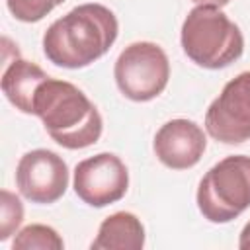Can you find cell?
I'll use <instances>...</instances> for the list:
<instances>
[{
	"label": "cell",
	"mask_w": 250,
	"mask_h": 250,
	"mask_svg": "<svg viewBox=\"0 0 250 250\" xmlns=\"http://www.w3.org/2000/svg\"><path fill=\"white\" fill-rule=\"evenodd\" d=\"M117 33V18L107 6L80 4L47 27L43 53L57 66L84 68L111 49Z\"/></svg>",
	"instance_id": "obj_1"
},
{
	"label": "cell",
	"mask_w": 250,
	"mask_h": 250,
	"mask_svg": "<svg viewBox=\"0 0 250 250\" xmlns=\"http://www.w3.org/2000/svg\"><path fill=\"white\" fill-rule=\"evenodd\" d=\"M33 115H37L49 137L68 148H86L102 137L104 121L90 98L72 82L47 78L39 84L33 98Z\"/></svg>",
	"instance_id": "obj_2"
},
{
	"label": "cell",
	"mask_w": 250,
	"mask_h": 250,
	"mask_svg": "<svg viewBox=\"0 0 250 250\" xmlns=\"http://www.w3.org/2000/svg\"><path fill=\"white\" fill-rule=\"evenodd\" d=\"M180 41L188 59L209 70L225 68L244 53L240 27L217 6L189 10L182 23Z\"/></svg>",
	"instance_id": "obj_3"
},
{
	"label": "cell",
	"mask_w": 250,
	"mask_h": 250,
	"mask_svg": "<svg viewBox=\"0 0 250 250\" xmlns=\"http://www.w3.org/2000/svg\"><path fill=\"white\" fill-rule=\"evenodd\" d=\"M197 209L209 223L225 225L250 207V156L232 154L211 166L197 186Z\"/></svg>",
	"instance_id": "obj_4"
},
{
	"label": "cell",
	"mask_w": 250,
	"mask_h": 250,
	"mask_svg": "<svg viewBox=\"0 0 250 250\" xmlns=\"http://www.w3.org/2000/svg\"><path fill=\"white\" fill-rule=\"evenodd\" d=\"M113 78L125 98L133 102H150L168 86V55L158 43L135 41L119 53L113 66Z\"/></svg>",
	"instance_id": "obj_5"
},
{
	"label": "cell",
	"mask_w": 250,
	"mask_h": 250,
	"mask_svg": "<svg viewBox=\"0 0 250 250\" xmlns=\"http://www.w3.org/2000/svg\"><path fill=\"white\" fill-rule=\"evenodd\" d=\"M205 131L225 145L250 139V70L229 80L205 111Z\"/></svg>",
	"instance_id": "obj_6"
},
{
	"label": "cell",
	"mask_w": 250,
	"mask_h": 250,
	"mask_svg": "<svg viewBox=\"0 0 250 250\" xmlns=\"http://www.w3.org/2000/svg\"><path fill=\"white\" fill-rule=\"evenodd\" d=\"M74 193L90 207H105L119 201L129 189V172L123 160L111 152H100L80 160L72 178Z\"/></svg>",
	"instance_id": "obj_7"
},
{
	"label": "cell",
	"mask_w": 250,
	"mask_h": 250,
	"mask_svg": "<svg viewBox=\"0 0 250 250\" xmlns=\"http://www.w3.org/2000/svg\"><path fill=\"white\" fill-rule=\"evenodd\" d=\"M18 191L31 203L51 205L68 188V166L53 150L35 148L25 152L16 166Z\"/></svg>",
	"instance_id": "obj_8"
},
{
	"label": "cell",
	"mask_w": 250,
	"mask_h": 250,
	"mask_svg": "<svg viewBox=\"0 0 250 250\" xmlns=\"http://www.w3.org/2000/svg\"><path fill=\"white\" fill-rule=\"evenodd\" d=\"M207 148L203 129L189 119H170L154 135L152 150L156 158L172 170L193 168Z\"/></svg>",
	"instance_id": "obj_9"
},
{
	"label": "cell",
	"mask_w": 250,
	"mask_h": 250,
	"mask_svg": "<svg viewBox=\"0 0 250 250\" xmlns=\"http://www.w3.org/2000/svg\"><path fill=\"white\" fill-rule=\"evenodd\" d=\"M47 78L49 76L41 66H37L31 61L16 57L12 62H8V66L2 74L0 86H2V92L8 98V102L16 109H20L21 113L33 115L35 92H37L39 84L45 82Z\"/></svg>",
	"instance_id": "obj_10"
},
{
	"label": "cell",
	"mask_w": 250,
	"mask_h": 250,
	"mask_svg": "<svg viewBox=\"0 0 250 250\" xmlns=\"http://www.w3.org/2000/svg\"><path fill=\"white\" fill-rule=\"evenodd\" d=\"M145 246V227L135 213L117 211L105 217L92 240V250H141Z\"/></svg>",
	"instance_id": "obj_11"
},
{
	"label": "cell",
	"mask_w": 250,
	"mask_h": 250,
	"mask_svg": "<svg viewBox=\"0 0 250 250\" xmlns=\"http://www.w3.org/2000/svg\"><path fill=\"white\" fill-rule=\"evenodd\" d=\"M12 248L14 250H62L64 240L53 227L35 223L16 232Z\"/></svg>",
	"instance_id": "obj_12"
},
{
	"label": "cell",
	"mask_w": 250,
	"mask_h": 250,
	"mask_svg": "<svg viewBox=\"0 0 250 250\" xmlns=\"http://www.w3.org/2000/svg\"><path fill=\"white\" fill-rule=\"evenodd\" d=\"M23 221V203L21 199L8 191H0V240H8L20 229Z\"/></svg>",
	"instance_id": "obj_13"
},
{
	"label": "cell",
	"mask_w": 250,
	"mask_h": 250,
	"mask_svg": "<svg viewBox=\"0 0 250 250\" xmlns=\"http://www.w3.org/2000/svg\"><path fill=\"white\" fill-rule=\"evenodd\" d=\"M62 2L64 0H6V6L16 20L23 23H35L41 21Z\"/></svg>",
	"instance_id": "obj_14"
},
{
	"label": "cell",
	"mask_w": 250,
	"mask_h": 250,
	"mask_svg": "<svg viewBox=\"0 0 250 250\" xmlns=\"http://www.w3.org/2000/svg\"><path fill=\"white\" fill-rule=\"evenodd\" d=\"M238 248H240V250H250V221L244 225V229H242V232H240Z\"/></svg>",
	"instance_id": "obj_15"
},
{
	"label": "cell",
	"mask_w": 250,
	"mask_h": 250,
	"mask_svg": "<svg viewBox=\"0 0 250 250\" xmlns=\"http://www.w3.org/2000/svg\"><path fill=\"white\" fill-rule=\"evenodd\" d=\"M191 2H195L197 6H217V8H221V6H227L230 0H191Z\"/></svg>",
	"instance_id": "obj_16"
}]
</instances>
